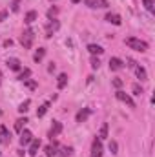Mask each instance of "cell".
Segmentation results:
<instances>
[{
    "instance_id": "obj_41",
    "label": "cell",
    "mask_w": 155,
    "mask_h": 157,
    "mask_svg": "<svg viewBox=\"0 0 155 157\" xmlns=\"http://www.w3.org/2000/svg\"><path fill=\"white\" fill-rule=\"evenodd\" d=\"M51 2H53V0H51Z\"/></svg>"
},
{
    "instance_id": "obj_8",
    "label": "cell",
    "mask_w": 155,
    "mask_h": 157,
    "mask_svg": "<svg viewBox=\"0 0 155 157\" xmlns=\"http://www.w3.org/2000/svg\"><path fill=\"white\" fill-rule=\"evenodd\" d=\"M11 143V135L7 132L6 126H0V144H9Z\"/></svg>"
},
{
    "instance_id": "obj_37",
    "label": "cell",
    "mask_w": 155,
    "mask_h": 157,
    "mask_svg": "<svg viewBox=\"0 0 155 157\" xmlns=\"http://www.w3.org/2000/svg\"><path fill=\"white\" fill-rule=\"evenodd\" d=\"M11 44H13V40H11V39H9V40H4V46H6V48H9Z\"/></svg>"
},
{
    "instance_id": "obj_33",
    "label": "cell",
    "mask_w": 155,
    "mask_h": 157,
    "mask_svg": "<svg viewBox=\"0 0 155 157\" xmlns=\"http://www.w3.org/2000/svg\"><path fill=\"white\" fill-rule=\"evenodd\" d=\"M112 84H113V86H115L117 90H119V88L122 86V80H120V78L117 77V78H113V80H112Z\"/></svg>"
},
{
    "instance_id": "obj_12",
    "label": "cell",
    "mask_w": 155,
    "mask_h": 157,
    "mask_svg": "<svg viewBox=\"0 0 155 157\" xmlns=\"http://www.w3.org/2000/svg\"><path fill=\"white\" fill-rule=\"evenodd\" d=\"M60 132H62V124H60L59 121H53V126H51V130H49V137L53 139V137H57Z\"/></svg>"
},
{
    "instance_id": "obj_24",
    "label": "cell",
    "mask_w": 155,
    "mask_h": 157,
    "mask_svg": "<svg viewBox=\"0 0 155 157\" xmlns=\"http://www.w3.org/2000/svg\"><path fill=\"white\" fill-rule=\"evenodd\" d=\"M47 108H49V102H44L39 110H37V117H44V115H46V112H47Z\"/></svg>"
},
{
    "instance_id": "obj_16",
    "label": "cell",
    "mask_w": 155,
    "mask_h": 157,
    "mask_svg": "<svg viewBox=\"0 0 155 157\" xmlns=\"http://www.w3.org/2000/svg\"><path fill=\"white\" fill-rule=\"evenodd\" d=\"M37 18H39V13H37V11H28L26 17H24V22H26V24H33Z\"/></svg>"
},
{
    "instance_id": "obj_28",
    "label": "cell",
    "mask_w": 155,
    "mask_h": 157,
    "mask_svg": "<svg viewBox=\"0 0 155 157\" xmlns=\"http://www.w3.org/2000/svg\"><path fill=\"white\" fill-rule=\"evenodd\" d=\"M29 75H31V70H28V68H26V70L18 75V80H28V78H29Z\"/></svg>"
},
{
    "instance_id": "obj_34",
    "label": "cell",
    "mask_w": 155,
    "mask_h": 157,
    "mask_svg": "<svg viewBox=\"0 0 155 157\" xmlns=\"http://www.w3.org/2000/svg\"><path fill=\"white\" fill-rule=\"evenodd\" d=\"M110 150H112V154H119V152H117V143L115 141L110 143Z\"/></svg>"
},
{
    "instance_id": "obj_25",
    "label": "cell",
    "mask_w": 155,
    "mask_h": 157,
    "mask_svg": "<svg viewBox=\"0 0 155 157\" xmlns=\"http://www.w3.org/2000/svg\"><path fill=\"white\" fill-rule=\"evenodd\" d=\"M29 104H31V101H29V99H26V101L18 106V112H20V113H26V112L29 110Z\"/></svg>"
},
{
    "instance_id": "obj_35",
    "label": "cell",
    "mask_w": 155,
    "mask_h": 157,
    "mask_svg": "<svg viewBox=\"0 0 155 157\" xmlns=\"http://www.w3.org/2000/svg\"><path fill=\"white\" fill-rule=\"evenodd\" d=\"M6 18H7V11L0 9V20H6Z\"/></svg>"
},
{
    "instance_id": "obj_31",
    "label": "cell",
    "mask_w": 155,
    "mask_h": 157,
    "mask_svg": "<svg viewBox=\"0 0 155 157\" xmlns=\"http://www.w3.org/2000/svg\"><path fill=\"white\" fill-rule=\"evenodd\" d=\"M24 82H26V86H28L29 90H35V88H37V82L31 80V78H28V80H24Z\"/></svg>"
},
{
    "instance_id": "obj_19",
    "label": "cell",
    "mask_w": 155,
    "mask_h": 157,
    "mask_svg": "<svg viewBox=\"0 0 155 157\" xmlns=\"http://www.w3.org/2000/svg\"><path fill=\"white\" fill-rule=\"evenodd\" d=\"M88 51H89L91 55H102L104 49H102L100 46H97V44H89V46H88Z\"/></svg>"
},
{
    "instance_id": "obj_23",
    "label": "cell",
    "mask_w": 155,
    "mask_h": 157,
    "mask_svg": "<svg viewBox=\"0 0 155 157\" xmlns=\"http://www.w3.org/2000/svg\"><path fill=\"white\" fill-rule=\"evenodd\" d=\"M71 154H73V148H71V146H62L60 152H59V155L60 157H70Z\"/></svg>"
},
{
    "instance_id": "obj_22",
    "label": "cell",
    "mask_w": 155,
    "mask_h": 157,
    "mask_svg": "<svg viewBox=\"0 0 155 157\" xmlns=\"http://www.w3.org/2000/svg\"><path fill=\"white\" fill-rule=\"evenodd\" d=\"M44 55H46V49H44V48H39V49L35 51V55H33V60H35V62H40V60L44 59Z\"/></svg>"
},
{
    "instance_id": "obj_2",
    "label": "cell",
    "mask_w": 155,
    "mask_h": 157,
    "mask_svg": "<svg viewBox=\"0 0 155 157\" xmlns=\"http://www.w3.org/2000/svg\"><path fill=\"white\" fill-rule=\"evenodd\" d=\"M33 40H35V33L33 29H26L22 35H20V44L24 46V49H29L33 46Z\"/></svg>"
},
{
    "instance_id": "obj_13",
    "label": "cell",
    "mask_w": 155,
    "mask_h": 157,
    "mask_svg": "<svg viewBox=\"0 0 155 157\" xmlns=\"http://www.w3.org/2000/svg\"><path fill=\"white\" fill-rule=\"evenodd\" d=\"M89 115H91V110H89V108H82V110L77 113V122H84Z\"/></svg>"
},
{
    "instance_id": "obj_11",
    "label": "cell",
    "mask_w": 155,
    "mask_h": 157,
    "mask_svg": "<svg viewBox=\"0 0 155 157\" xmlns=\"http://www.w3.org/2000/svg\"><path fill=\"white\" fill-rule=\"evenodd\" d=\"M39 148H40V139H33V141L29 143V150H28V154L35 157L37 154H39Z\"/></svg>"
},
{
    "instance_id": "obj_26",
    "label": "cell",
    "mask_w": 155,
    "mask_h": 157,
    "mask_svg": "<svg viewBox=\"0 0 155 157\" xmlns=\"http://www.w3.org/2000/svg\"><path fill=\"white\" fill-rule=\"evenodd\" d=\"M144 2V7L150 11V13H153L155 11V0H142Z\"/></svg>"
},
{
    "instance_id": "obj_10",
    "label": "cell",
    "mask_w": 155,
    "mask_h": 157,
    "mask_svg": "<svg viewBox=\"0 0 155 157\" xmlns=\"http://www.w3.org/2000/svg\"><path fill=\"white\" fill-rule=\"evenodd\" d=\"M6 64H7V66H9V70H13V71H20V70H22L20 60H18V59H15V57L7 59V62H6Z\"/></svg>"
},
{
    "instance_id": "obj_29",
    "label": "cell",
    "mask_w": 155,
    "mask_h": 157,
    "mask_svg": "<svg viewBox=\"0 0 155 157\" xmlns=\"http://www.w3.org/2000/svg\"><path fill=\"white\" fill-rule=\"evenodd\" d=\"M57 13H59V7H49V9H47V17H49V20H51V18H55V17H57Z\"/></svg>"
},
{
    "instance_id": "obj_30",
    "label": "cell",
    "mask_w": 155,
    "mask_h": 157,
    "mask_svg": "<svg viewBox=\"0 0 155 157\" xmlns=\"http://www.w3.org/2000/svg\"><path fill=\"white\" fill-rule=\"evenodd\" d=\"M131 91H133L135 95H142V88H141L139 84H133V86H131Z\"/></svg>"
},
{
    "instance_id": "obj_9",
    "label": "cell",
    "mask_w": 155,
    "mask_h": 157,
    "mask_svg": "<svg viewBox=\"0 0 155 157\" xmlns=\"http://www.w3.org/2000/svg\"><path fill=\"white\" fill-rule=\"evenodd\" d=\"M126 64L120 60V59H117V57H113V59H110V70L112 71H119V70H122Z\"/></svg>"
},
{
    "instance_id": "obj_36",
    "label": "cell",
    "mask_w": 155,
    "mask_h": 157,
    "mask_svg": "<svg viewBox=\"0 0 155 157\" xmlns=\"http://www.w3.org/2000/svg\"><path fill=\"white\" fill-rule=\"evenodd\" d=\"M47 71H49V73H53V71H55V64H53V62L47 66Z\"/></svg>"
},
{
    "instance_id": "obj_1",
    "label": "cell",
    "mask_w": 155,
    "mask_h": 157,
    "mask_svg": "<svg viewBox=\"0 0 155 157\" xmlns=\"http://www.w3.org/2000/svg\"><path fill=\"white\" fill-rule=\"evenodd\" d=\"M124 42H126V46H128L130 49H135V51H141V53L148 51V42H144V40H141V39H135V37H128V39L124 40Z\"/></svg>"
},
{
    "instance_id": "obj_32",
    "label": "cell",
    "mask_w": 155,
    "mask_h": 157,
    "mask_svg": "<svg viewBox=\"0 0 155 157\" xmlns=\"http://www.w3.org/2000/svg\"><path fill=\"white\" fill-rule=\"evenodd\" d=\"M18 7H20V0H13L11 2V9L13 11H18Z\"/></svg>"
},
{
    "instance_id": "obj_18",
    "label": "cell",
    "mask_w": 155,
    "mask_h": 157,
    "mask_svg": "<svg viewBox=\"0 0 155 157\" xmlns=\"http://www.w3.org/2000/svg\"><path fill=\"white\" fill-rule=\"evenodd\" d=\"M44 152H46V157H53V155H57V143H53V144H47Z\"/></svg>"
},
{
    "instance_id": "obj_40",
    "label": "cell",
    "mask_w": 155,
    "mask_h": 157,
    "mask_svg": "<svg viewBox=\"0 0 155 157\" xmlns=\"http://www.w3.org/2000/svg\"><path fill=\"white\" fill-rule=\"evenodd\" d=\"M0 115H2V110H0Z\"/></svg>"
},
{
    "instance_id": "obj_14",
    "label": "cell",
    "mask_w": 155,
    "mask_h": 157,
    "mask_svg": "<svg viewBox=\"0 0 155 157\" xmlns=\"http://www.w3.org/2000/svg\"><path fill=\"white\" fill-rule=\"evenodd\" d=\"M133 70H135V75L141 78V80H146V78H148V73H146V70H144L142 66L135 64V66H133Z\"/></svg>"
},
{
    "instance_id": "obj_27",
    "label": "cell",
    "mask_w": 155,
    "mask_h": 157,
    "mask_svg": "<svg viewBox=\"0 0 155 157\" xmlns=\"http://www.w3.org/2000/svg\"><path fill=\"white\" fill-rule=\"evenodd\" d=\"M91 68H93V70H99V68H100V60H99V57H95V55L91 57Z\"/></svg>"
},
{
    "instance_id": "obj_17",
    "label": "cell",
    "mask_w": 155,
    "mask_h": 157,
    "mask_svg": "<svg viewBox=\"0 0 155 157\" xmlns=\"http://www.w3.org/2000/svg\"><path fill=\"white\" fill-rule=\"evenodd\" d=\"M66 84H68V75L66 73H60L59 78H57V88L62 90V88H66Z\"/></svg>"
},
{
    "instance_id": "obj_21",
    "label": "cell",
    "mask_w": 155,
    "mask_h": 157,
    "mask_svg": "<svg viewBox=\"0 0 155 157\" xmlns=\"http://www.w3.org/2000/svg\"><path fill=\"white\" fill-rule=\"evenodd\" d=\"M108 137V122H102V126H100V132H99V137L97 139H106Z\"/></svg>"
},
{
    "instance_id": "obj_20",
    "label": "cell",
    "mask_w": 155,
    "mask_h": 157,
    "mask_svg": "<svg viewBox=\"0 0 155 157\" xmlns=\"http://www.w3.org/2000/svg\"><path fill=\"white\" fill-rule=\"evenodd\" d=\"M26 122H28V119H26V117H20V119H17V121H15V130H17V132L20 133V132H22V128L26 126Z\"/></svg>"
},
{
    "instance_id": "obj_39",
    "label": "cell",
    "mask_w": 155,
    "mask_h": 157,
    "mask_svg": "<svg viewBox=\"0 0 155 157\" xmlns=\"http://www.w3.org/2000/svg\"><path fill=\"white\" fill-rule=\"evenodd\" d=\"M0 80H2V71H0Z\"/></svg>"
},
{
    "instance_id": "obj_15",
    "label": "cell",
    "mask_w": 155,
    "mask_h": 157,
    "mask_svg": "<svg viewBox=\"0 0 155 157\" xmlns=\"http://www.w3.org/2000/svg\"><path fill=\"white\" fill-rule=\"evenodd\" d=\"M106 20H108L110 24H115V26H120V24H122V20H120V17H119L117 13H108V15H106Z\"/></svg>"
},
{
    "instance_id": "obj_6",
    "label": "cell",
    "mask_w": 155,
    "mask_h": 157,
    "mask_svg": "<svg viewBox=\"0 0 155 157\" xmlns=\"http://www.w3.org/2000/svg\"><path fill=\"white\" fill-rule=\"evenodd\" d=\"M91 157H102V141L95 139L91 144Z\"/></svg>"
},
{
    "instance_id": "obj_38",
    "label": "cell",
    "mask_w": 155,
    "mask_h": 157,
    "mask_svg": "<svg viewBox=\"0 0 155 157\" xmlns=\"http://www.w3.org/2000/svg\"><path fill=\"white\" fill-rule=\"evenodd\" d=\"M71 2H73V4H78V2H80V0H71Z\"/></svg>"
},
{
    "instance_id": "obj_3",
    "label": "cell",
    "mask_w": 155,
    "mask_h": 157,
    "mask_svg": "<svg viewBox=\"0 0 155 157\" xmlns=\"http://www.w3.org/2000/svg\"><path fill=\"white\" fill-rule=\"evenodd\" d=\"M115 97L120 101V102H124V104H128L130 108H135V101L126 93V91H122V90H117L115 91Z\"/></svg>"
},
{
    "instance_id": "obj_7",
    "label": "cell",
    "mask_w": 155,
    "mask_h": 157,
    "mask_svg": "<svg viewBox=\"0 0 155 157\" xmlns=\"http://www.w3.org/2000/svg\"><path fill=\"white\" fill-rule=\"evenodd\" d=\"M31 141H33V133H31L29 130H24V132H20V144H22V146L29 144Z\"/></svg>"
},
{
    "instance_id": "obj_5",
    "label": "cell",
    "mask_w": 155,
    "mask_h": 157,
    "mask_svg": "<svg viewBox=\"0 0 155 157\" xmlns=\"http://www.w3.org/2000/svg\"><path fill=\"white\" fill-rule=\"evenodd\" d=\"M59 28H60V22H59L57 18H51V20L47 22V26H46V37L49 39V37H51V35H53Z\"/></svg>"
},
{
    "instance_id": "obj_4",
    "label": "cell",
    "mask_w": 155,
    "mask_h": 157,
    "mask_svg": "<svg viewBox=\"0 0 155 157\" xmlns=\"http://www.w3.org/2000/svg\"><path fill=\"white\" fill-rule=\"evenodd\" d=\"M84 6H88L89 9H104L108 7V0H84Z\"/></svg>"
}]
</instances>
